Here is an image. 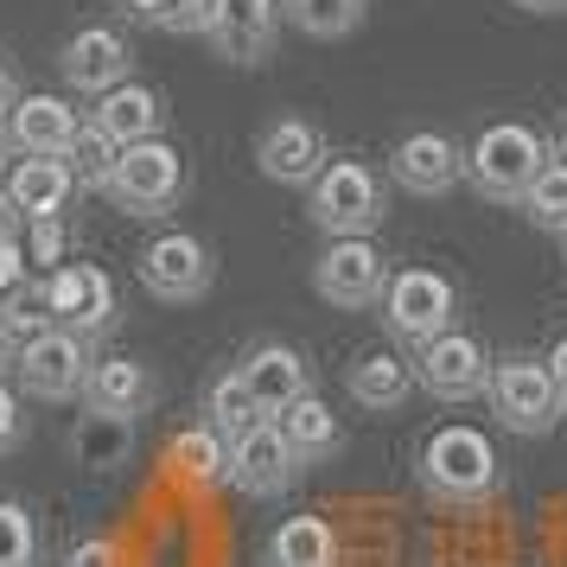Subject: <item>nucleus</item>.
<instances>
[{"instance_id":"obj_2","label":"nucleus","mask_w":567,"mask_h":567,"mask_svg":"<svg viewBox=\"0 0 567 567\" xmlns=\"http://www.w3.org/2000/svg\"><path fill=\"white\" fill-rule=\"evenodd\" d=\"M377 312H383V332L395 351H421V344H434L440 332L460 326V287L440 268H395L383 281Z\"/></svg>"},{"instance_id":"obj_3","label":"nucleus","mask_w":567,"mask_h":567,"mask_svg":"<svg viewBox=\"0 0 567 567\" xmlns=\"http://www.w3.org/2000/svg\"><path fill=\"white\" fill-rule=\"evenodd\" d=\"M485 409L497 414L504 434H523V440L555 434V421L567 414L561 395H555V377H548V363H542L536 351H504V358H491Z\"/></svg>"},{"instance_id":"obj_44","label":"nucleus","mask_w":567,"mask_h":567,"mask_svg":"<svg viewBox=\"0 0 567 567\" xmlns=\"http://www.w3.org/2000/svg\"><path fill=\"white\" fill-rule=\"evenodd\" d=\"M561 159H567V134H561Z\"/></svg>"},{"instance_id":"obj_18","label":"nucleus","mask_w":567,"mask_h":567,"mask_svg":"<svg viewBox=\"0 0 567 567\" xmlns=\"http://www.w3.org/2000/svg\"><path fill=\"white\" fill-rule=\"evenodd\" d=\"M58 78L71 83L78 96H109L115 83L134 78V52L115 27H78L58 45Z\"/></svg>"},{"instance_id":"obj_22","label":"nucleus","mask_w":567,"mask_h":567,"mask_svg":"<svg viewBox=\"0 0 567 567\" xmlns=\"http://www.w3.org/2000/svg\"><path fill=\"white\" fill-rule=\"evenodd\" d=\"M236 370H243L249 395L261 402V414H281L293 395H307V389H312L307 358H300V344H287V338H268V344H256V351L236 363Z\"/></svg>"},{"instance_id":"obj_23","label":"nucleus","mask_w":567,"mask_h":567,"mask_svg":"<svg viewBox=\"0 0 567 567\" xmlns=\"http://www.w3.org/2000/svg\"><path fill=\"white\" fill-rule=\"evenodd\" d=\"M344 561V542H338L332 516H281L268 542H261V567H338Z\"/></svg>"},{"instance_id":"obj_36","label":"nucleus","mask_w":567,"mask_h":567,"mask_svg":"<svg viewBox=\"0 0 567 567\" xmlns=\"http://www.w3.org/2000/svg\"><path fill=\"white\" fill-rule=\"evenodd\" d=\"M58 567H122V561H115L109 536H83V542H71V548H64V561H58Z\"/></svg>"},{"instance_id":"obj_9","label":"nucleus","mask_w":567,"mask_h":567,"mask_svg":"<svg viewBox=\"0 0 567 567\" xmlns=\"http://www.w3.org/2000/svg\"><path fill=\"white\" fill-rule=\"evenodd\" d=\"M383 281H389V261L370 236H332L319 261H312V287L319 300L338 312H370L383 300Z\"/></svg>"},{"instance_id":"obj_31","label":"nucleus","mask_w":567,"mask_h":567,"mask_svg":"<svg viewBox=\"0 0 567 567\" xmlns=\"http://www.w3.org/2000/svg\"><path fill=\"white\" fill-rule=\"evenodd\" d=\"M0 567H39V523L13 497H0Z\"/></svg>"},{"instance_id":"obj_6","label":"nucleus","mask_w":567,"mask_h":567,"mask_svg":"<svg viewBox=\"0 0 567 567\" xmlns=\"http://www.w3.org/2000/svg\"><path fill=\"white\" fill-rule=\"evenodd\" d=\"M185 154L159 134V141H141V147H122L115 154V173H109L103 198L115 210H128V217H173L185 205Z\"/></svg>"},{"instance_id":"obj_28","label":"nucleus","mask_w":567,"mask_h":567,"mask_svg":"<svg viewBox=\"0 0 567 567\" xmlns=\"http://www.w3.org/2000/svg\"><path fill=\"white\" fill-rule=\"evenodd\" d=\"M516 210H523L536 230L567 236V159H561V154H548V166L529 179V192L516 198Z\"/></svg>"},{"instance_id":"obj_41","label":"nucleus","mask_w":567,"mask_h":567,"mask_svg":"<svg viewBox=\"0 0 567 567\" xmlns=\"http://www.w3.org/2000/svg\"><path fill=\"white\" fill-rule=\"evenodd\" d=\"M7 363H13V351H7V338H0V370H7Z\"/></svg>"},{"instance_id":"obj_11","label":"nucleus","mask_w":567,"mask_h":567,"mask_svg":"<svg viewBox=\"0 0 567 567\" xmlns=\"http://www.w3.org/2000/svg\"><path fill=\"white\" fill-rule=\"evenodd\" d=\"M409 363H414V389L434 395V402H446V409H460V402H478V395H485L491 351L465 332V326L440 332L434 344H421Z\"/></svg>"},{"instance_id":"obj_40","label":"nucleus","mask_w":567,"mask_h":567,"mask_svg":"<svg viewBox=\"0 0 567 567\" xmlns=\"http://www.w3.org/2000/svg\"><path fill=\"white\" fill-rule=\"evenodd\" d=\"M523 13H567V0H516Z\"/></svg>"},{"instance_id":"obj_20","label":"nucleus","mask_w":567,"mask_h":567,"mask_svg":"<svg viewBox=\"0 0 567 567\" xmlns=\"http://www.w3.org/2000/svg\"><path fill=\"white\" fill-rule=\"evenodd\" d=\"M83 122L96 134H109L115 147H141V141H159L166 134V96L128 78V83H115L109 96H96V109Z\"/></svg>"},{"instance_id":"obj_17","label":"nucleus","mask_w":567,"mask_h":567,"mask_svg":"<svg viewBox=\"0 0 567 567\" xmlns=\"http://www.w3.org/2000/svg\"><path fill=\"white\" fill-rule=\"evenodd\" d=\"M326 159H332V147H326L319 122H307V115H275V122L256 134V166H261V179H275V185L307 192Z\"/></svg>"},{"instance_id":"obj_13","label":"nucleus","mask_w":567,"mask_h":567,"mask_svg":"<svg viewBox=\"0 0 567 567\" xmlns=\"http://www.w3.org/2000/svg\"><path fill=\"white\" fill-rule=\"evenodd\" d=\"M205 39L224 64H268L281 39V0H210Z\"/></svg>"},{"instance_id":"obj_42","label":"nucleus","mask_w":567,"mask_h":567,"mask_svg":"<svg viewBox=\"0 0 567 567\" xmlns=\"http://www.w3.org/2000/svg\"><path fill=\"white\" fill-rule=\"evenodd\" d=\"M0 230H13V224H7V210H0ZM13 236H20V230H13Z\"/></svg>"},{"instance_id":"obj_5","label":"nucleus","mask_w":567,"mask_h":567,"mask_svg":"<svg viewBox=\"0 0 567 567\" xmlns=\"http://www.w3.org/2000/svg\"><path fill=\"white\" fill-rule=\"evenodd\" d=\"M383 210H389V192L370 159L332 154L319 166V179L307 185V217H312V230H326V236H370L383 224Z\"/></svg>"},{"instance_id":"obj_12","label":"nucleus","mask_w":567,"mask_h":567,"mask_svg":"<svg viewBox=\"0 0 567 567\" xmlns=\"http://www.w3.org/2000/svg\"><path fill=\"white\" fill-rule=\"evenodd\" d=\"M78 134H83V109L64 103V96H52V90L20 96V103L7 109V122H0L7 154H20V159H64Z\"/></svg>"},{"instance_id":"obj_26","label":"nucleus","mask_w":567,"mask_h":567,"mask_svg":"<svg viewBox=\"0 0 567 567\" xmlns=\"http://www.w3.org/2000/svg\"><path fill=\"white\" fill-rule=\"evenodd\" d=\"M166 465H173L192 491H217V485H224V472H230V440L210 434L205 421H198V427H185V434L173 440Z\"/></svg>"},{"instance_id":"obj_19","label":"nucleus","mask_w":567,"mask_h":567,"mask_svg":"<svg viewBox=\"0 0 567 567\" xmlns=\"http://www.w3.org/2000/svg\"><path fill=\"white\" fill-rule=\"evenodd\" d=\"M344 389L363 414H402L414 395V363L395 351V344H370L344 363Z\"/></svg>"},{"instance_id":"obj_8","label":"nucleus","mask_w":567,"mask_h":567,"mask_svg":"<svg viewBox=\"0 0 567 567\" xmlns=\"http://www.w3.org/2000/svg\"><path fill=\"white\" fill-rule=\"evenodd\" d=\"M141 287L154 293V300H173V307H192V300H205L210 281H217V256H210L205 243L192 230H159L141 243Z\"/></svg>"},{"instance_id":"obj_4","label":"nucleus","mask_w":567,"mask_h":567,"mask_svg":"<svg viewBox=\"0 0 567 567\" xmlns=\"http://www.w3.org/2000/svg\"><path fill=\"white\" fill-rule=\"evenodd\" d=\"M542 166H548V141L529 122H491L465 147V185L491 205H516Z\"/></svg>"},{"instance_id":"obj_34","label":"nucleus","mask_w":567,"mask_h":567,"mask_svg":"<svg viewBox=\"0 0 567 567\" xmlns=\"http://www.w3.org/2000/svg\"><path fill=\"white\" fill-rule=\"evenodd\" d=\"M205 20H210V0H166L159 32H192V39H205Z\"/></svg>"},{"instance_id":"obj_39","label":"nucleus","mask_w":567,"mask_h":567,"mask_svg":"<svg viewBox=\"0 0 567 567\" xmlns=\"http://www.w3.org/2000/svg\"><path fill=\"white\" fill-rule=\"evenodd\" d=\"M115 7H128L141 27H159V13H166V0H115Z\"/></svg>"},{"instance_id":"obj_32","label":"nucleus","mask_w":567,"mask_h":567,"mask_svg":"<svg viewBox=\"0 0 567 567\" xmlns=\"http://www.w3.org/2000/svg\"><path fill=\"white\" fill-rule=\"evenodd\" d=\"M20 249H27L32 268H64V249H71V230H64V217H52V224H27L20 230Z\"/></svg>"},{"instance_id":"obj_38","label":"nucleus","mask_w":567,"mask_h":567,"mask_svg":"<svg viewBox=\"0 0 567 567\" xmlns=\"http://www.w3.org/2000/svg\"><path fill=\"white\" fill-rule=\"evenodd\" d=\"M542 363H548V377H555V395H561V409H567V332L548 344V358H542Z\"/></svg>"},{"instance_id":"obj_43","label":"nucleus","mask_w":567,"mask_h":567,"mask_svg":"<svg viewBox=\"0 0 567 567\" xmlns=\"http://www.w3.org/2000/svg\"><path fill=\"white\" fill-rule=\"evenodd\" d=\"M0 166H7V141H0Z\"/></svg>"},{"instance_id":"obj_33","label":"nucleus","mask_w":567,"mask_h":567,"mask_svg":"<svg viewBox=\"0 0 567 567\" xmlns=\"http://www.w3.org/2000/svg\"><path fill=\"white\" fill-rule=\"evenodd\" d=\"M20 293H32V261L20 249V236L0 230V307H13Z\"/></svg>"},{"instance_id":"obj_7","label":"nucleus","mask_w":567,"mask_h":567,"mask_svg":"<svg viewBox=\"0 0 567 567\" xmlns=\"http://www.w3.org/2000/svg\"><path fill=\"white\" fill-rule=\"evenodd\" d=\"M39 307H45V319H52L58 332H78L83 344L109 338L115 319H122L115 287H109V275L96 261H64V268H52V275L39 281Z\"/></svg>"},{"instance_id":"obj_27","label":"nucleus","mask_w":567,"mask_h":567,"mask_svg":"<svg viewBox=\"0 0 567 567\" xmlns=\"http://www.w3.org/2000/svg\"><path fill=\"white\" fill-rule=\"evenodd\" d=\"M256 421H268V414H261V402L249 395L243 370H224V377H210V389H205V427H210V434L236 440V434H249Z\"/></svg>"},{"instance_id":"obj_37","label":"nucleus","mask_w":567,"mask_h":567,"mask_svg":"<svg viewBox=\"0 0 567 567\" xmlns=\"http://www.w3.org/2000/svg\"><path fill=\"white\" fill-rule=\"evenodd\" d=\"M20 96H27V90H20V71H13V58L0 52V122H7V109L20 103Z\"/></svg>"},{"instance_id":"obj_14","label":"nucleus","mask_w":567,"mask_h":567,"mask_svg":"<svg viewBox=\"0 0 567 567\" xmlns=\"http://www.w3.org/2000/svg\"><path fill=\"white\" fill-rule=\"evenodd\" d=\"M389 179L402 185L409 198H446V192L465 179V147L446 128H414V134L395 141Z\"/></svg>"},{"instance_id":"obj_1","label":"nucleus","mask_w":567,"mask_h":567,"mask_svg":"<svg viewBox=\"0 0 567 567\" xmlns=\"http://www.w3.org/2000/svg\"><path fill=\"white\" fill-rule=\"evenodd\" d=\"M414 478L421 491L446 504V511H478L497 497L504 485V460H497V446H491L478 427H465V421H446L434 434L421 440V460H414Z\"/></svg>"},{"instance_id":"obj_24","label":"nucleus","mask_w":567,"mask_h":567,"mask_svg":"<svg viewBox=\"0 0 567 567\" xmlns=\"http://www.w3.org/2000/svg\"><path fill=\"white\" fill-rule=\"evenodd\" d=\"M275 427H281V440H287V453L300 460V472L307 465H332L338 453H344V427H338V414L319 402V395H293L281 414H268Z\"/></svg>"},{"instance_id":"obj_15","label":"nucleus","mask_w":567,"mask_h":567,"mask_svg":"<svg viewBox=\"0 0 567 567\" xmlns=\"http://www.w3.org/2000/svg\"><path fill=\"white\" fill-rule=\"evenodd\" d=\"M71 198H78V179H71V166H64V159H13V166H7V179H0V210H7V224H13V230L64 217Z\"/></svg>"},{"instance_id":"obj_35","label":"nucleus","mask_w":567,"mask_h":567,"mask_svg":"<svg viewBox=\"0 0 567 567\" xmlns=\"http://www.w3.org/2000/svg\"><path fill=\"white\" fill-rule=\"evenodd\" d=\"M20 440H27V402H20V389L0 383V460H7Z\"/></svg>"},{"instance_id":"obj_29","label":"nucleus","mask_w":567,"mask_h":567,"mask_svg":"<svg viewBox=\"0 0 567 567\" xmlns=\"http://www.w3.org/2000/svg\"><path fill=\"white\" fill-rule=\"evenodd\" d=\"M281 20L307 39H344V32H358L363 0H281Z\"/></svg>"},{"instance_id":"obj_25","label":"nucleus","mask_w":567,"mask_h":567,"mask_svg":"<svg viewBox=\"0 0 567 567\" xmlns=\"http://www.w3.org/2000/svg\"><path fill=\"white\" fill-rule=\"evenodd\" d=\"M71 460L83 472H122L134 460V421L128 414H78V427H71Z\"/></svg>"},{"instance_id":"obj_10","label":"nucleus","mask_w":567,"mask_h":567,"mask_svg":"<svg viewBox=\"0 0 567 567\" xmlns=\"http://www.w3.org/2000/svg\"><path fill=\"white\" fill-rule=\"evenodd\" d=\"M90 344H83L78 332H58V326H45L39 338H27L20 351H13V377H20V395H32V402H78L83 395V377H90Z\"/></svg>"},{"instance_id":"obj_21","label":"nucleus","mask_w":567,"mask_h":567,"mask_svg":"<svg viewBox=\"0 0 567 567\" xmlns=\"http://www.w3.org/2000/svg\"><path fill=\"white\" fill-rule=\"evenodd\" d=\"M90 414H147L159 402V377L147 370L141 358H96L90 377H83V395H78Z\"/></svg>"},{"instance_id":"obj_16","label":"nucleus","mask_w":567,"mask_h":567,"mask_svg":"<svg viewBox=\"0 0 567 567\" xmlns=\"http://www.w3.org/2000/svg\"><path fill=\"white\" fill-rule=\"evenodd\" d=\"M224 485H236L243 497H287V491L300 485V460L287 453V440L275 421H256L249 434L230 440V472H224Z\"/></svg>"},{"instance_id":"obj_45","label":"nucleus","mask_w":567,"mask_h":567,"mask_svg":"<svg viewBox=\"0 0 567 567\" xmlns=\"http://www.w3.org/2000/svg\"><path fill=\"white\" fill-rule=\"evenodd\" d=\"M561 249H567V236H561Z\"/></svg>"},{"instance_id":"obj_30","label":"nucleus","mask_w":567,"mask_h":567,"mask_svg":"<svg viewBox=\"0 0 567 567\" xmlns=\"http://www.w3.org/2000/svg\"><path fill=\"white\" fill-rule=\"evenodd\" d=\"M115 141L109 134H96L90 122H83V134L71 141V154H64V166H71V179H78V192H103L109 185V173H115Z\"/></svg>"}]
</instances>
